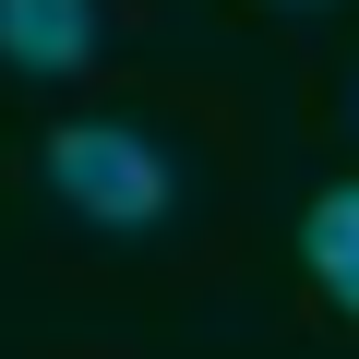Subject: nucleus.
I'll return each instance as SVG.
<instances>
[{
    "label": "nucleus",
    "mask_w": 359,
    "mask_h": 359,
    "mask_svg": "<svg viewBox=\"0 0 359 359\" xmlns=\"http://www.w3.org/2000/svg\"><path fill=\"white\" fill-rule=\"evenodd\" d=\"M48 192H60L84 228L144 240V228L180 204V180H168V156H156L144 132H120V120H60V132H48Z\"/></svg>",
    "instance_id": "nucleus-1"
},
{
    "label": "nucleus",
    "mask_w": 359,
    "mask_h": 359,
    "mask_svg": "<svg viewBox=\"0 0 359 359\" xmlns=\"http://www.w3.org/2000/svg\"><path fill=\"white\" fill-rule=\"evenodd\" d=\"M108 48V13H96V0H0V60H13V72H84Z\"/></svg>",
    "instance_id": "nucleus-2"
},
{
    "label": "nucleus",
    "mask_w": 359,
    "mask_h": 359,
    "mask_svg": "<svg viewBox=\"0 0 359 359\" xmlns=\"http://www.w3.org/2000/svg\"><path fill=\"white\" fill-rule=\"evenodd\" d=\"M299 264H311V287L335 311H359V180H335V192L299 216Z\"/></svg>",
    "instance_id": "nucleus-3"
},
{
    "label": "nucleus",
    "mask_w": 359,
    "mask_h": 359,
    "mask_svg": "<svg viewBox=\"0 0 359 359\" xmlns=\"http://www.w3.org/2000/svg\"><path fill=\"white\" fill-rule=\"evenodd\" d=\"M347 132H359V84H347Z\"/></svg>",
    "instance_id": "nucleus-4"
},
{
    "label": "nucleus",
    "mask_w": 359,
    "mask_h": 359,
    "mask_svg": "<svg viewBox=\"0 0 359 359\" xmlns=\"http://www.w3.org/2000/svg\"><path fill=\"white\" fill-rule=\"evenodd\" d=\"M287 13H323V0H287Z\"/></svg>",
    "instance_id": "nucleus-5"
}]
</instances>
